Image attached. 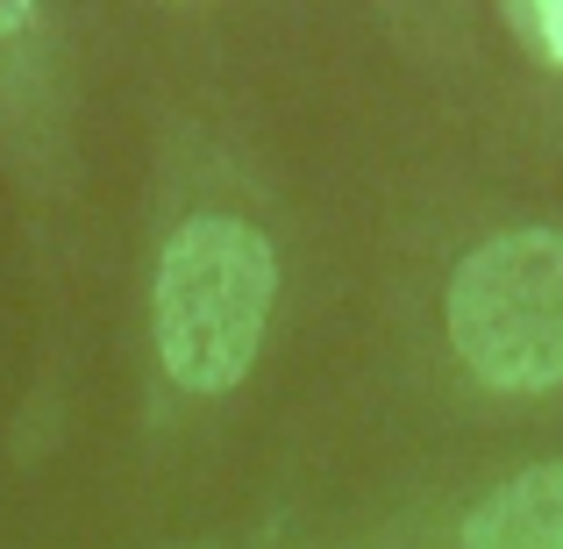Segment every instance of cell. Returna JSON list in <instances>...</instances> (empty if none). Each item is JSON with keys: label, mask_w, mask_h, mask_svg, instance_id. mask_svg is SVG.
I'll return each mask as SVG.
<instances>
[{"label": "cell", "mask_w": 563, "mask_h": 549, "mask_svg": "<svg viewBox=\"0 0 563 549\" xmlns=\"http://www.w3.org/2000/svg\"><path fill=\"white\" fill-rule=\"evenodd\" d=\"M464 549H563V457L493 485L464 514Z\"/></svg>", "instance_id": "3957f363"}, {"label": "cell", "mask_w": 563, "mask_h": 549, "mask_svg": "<svg viewBox=\"0 0 563 549\" xmlns=\"http://www.w3.org/2000/svg\"><path fill=\"white\" fill-rule=\"evenodd\" d=\"M450 350L493 393L563 385V229H499L450 272Z\"/></svg>", "instance_id": "7a4b0ae2"}, {"label": "cell", "mask_w": 563, "mask_h": 549, "mask_svg": "<svg viewBox=\"0 0 563 549\" xmlns=\"http://www.w3.org/2000/svg\"><path fill=\"white\" fill-rule=\"evenodd\" d=\"M36 22V8H0V36H14V29Z\"/></svg>", "instance_id": "277c9868"}, {"label": "cell", "mask_w": 563, "mask_h": 549, "mask_svg": "<svg viewBox=\"0 0 563 549\" xmlns=\"http://www.w3.org/2000/svg\"><path fill=\"white\" fill-rule=\"evenodd\" d=\"M278 293V257L264 229L235 215H192L157 250V293H151V329L165 378L192 399L235 393L264 350Z\"/></svg>", "instance_id": "6da1fadb"}]
</instances>
